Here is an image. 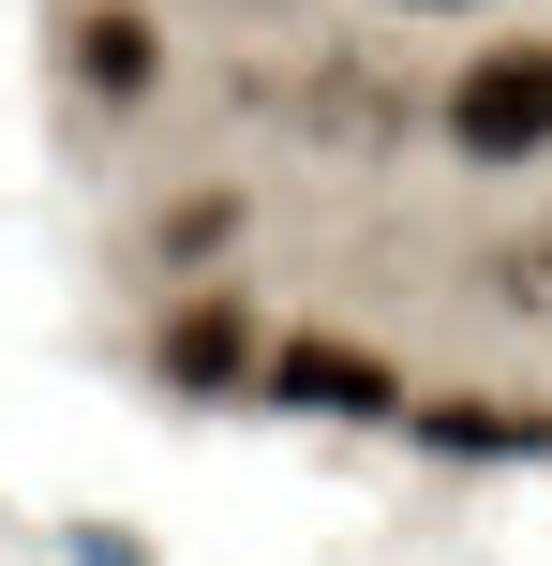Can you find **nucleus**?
<instances>
[{
    "instance_id": "f257e3e1",
    "label": "nucleus",
    "mask_w": 552,
    "mask_h": 566,
    "mask_svg": "<svg viewBox=\"0 0 552 566\" xmlns=\"http://www.w3.org/2000/svg\"><path fill=\"white\" fill-rule=\"evenodd\" d=\"M448 149H464L478 179H508V165H552V45L538 30H493V45L448 75Z\"/></svg>"
},
{
    "instance_id": "f03ea898",
    "label": "nucleus",
    "mask_w": 552,
    "mask_h": 566,
    "mask_svg": "<svg viewBox=\"0 0 552 566\" xmlns=\"http://www.w3.org/2000/svg\"><path fill=\"white\" fill-rule=\"evenodd\" d=\"M254 358H269V328H254L239 283H195V298H165V328H149V373H165L179 402H239Z\"/></svg>"
},
{
    "instance_id": "7ed1b4c3",
    "label": "nucleus",
    "mask_w": 552,
    "mask_h": 566,
    "mask_svg": "<svg viewBox=\"0 0 552 566\" xmlns=\"http://www.w3.org/2000/svg\"><path fill=\"white\" fill-rule=\"evenodd\" d=\"M254 388H269V402H299V418H404V373H388L374 343H344V328L269 343V358H254Z\"/></svg>"
},
{
    "instance_id": "20e7f679",
    "label": "nucleus",
    "mask_w": 552,
    "mask_h": 566,
    "mask_svg": "<svg viewBox=\"0 0 552 566\" xmlns=\"http://www.w3.org/2000/svg\"><path fill=\"white\" fill-rule=\"evenodd\" d=\"M75 90H105V105H149V90H165V30H149L135 0L75 15Z\"/></svg>"
},
{
    "instance_id": "39448f33",
    "label": "nucleus",
    "mask_w": 552,
    "mask_h": 566,
    "mask_svg": "<svg viewBox=\"0 0 552 566\" xmlns=\"http://www.w3.org/2000/svg\"><path fill=\"white\" fill-rule=\"evenodd\" d=\"M418 432L434 448H538V418H508V402H418Z\"/></svg>"
},
{
    "instance_id": "423d86ee",
    "label": "nucleus",
    "mask_w": 552,
    "mask_h": 566,
    "mask_svg": "<svg viewBox=\"0 0 552 566\" xmlns=\"http://www.w3.org/2000/svg\"><path fill=\"white\" fill-rule=\"evenodd\" d=\"M239 239V195H195V209H165V254H225Z\"/></svg>"
}]
</instances>
